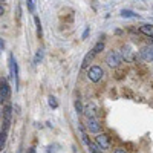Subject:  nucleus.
<instances>
[{
	"label": "nucleus",
	"instance_id": "b1692460",
	"mask_svg": "<svg viewBox=\"0 0 153 153\" xmlns=\"http://www.w3.org/2000/svg\"><path fill=\"white\" fill-rule=\"evenodd\" d=\"M2 2H3V0H2Z\"/></svg>",
	"mask_w": 153,
	"mask_h": 153
},
{
	"label": "nucleus",
	"instance_id": "6ab92c4d",
	"mask_svg": "<svg viewBox=\"0 0 153 153\" xmlns=\"http://www.w3.org/2000/svg\"><path fill=\"white\" fill-rule=\"evenodd\" d=\"M75 110L78 112V113H83V112H84V109H83V106H81L80 101H75Z\"/></svg>",
	"mask_w": 153,
	"mask_h": 153
},
{
	"label": "nucleus",
	"instance_id": "9b49d317",
	"mask_svg": "<svg viewBox=\"0 0 153 153\" xmlns=\"http://www.w3.org/2000/svg\"><path fill=\"white\" fill-rule=\"evenodd\" d=\"M121 16L126 17V19H130V17H136L138 14H136V12H133V11H130V9H123L121 11Z\"/></svg>",
	"mask_w": 153,
	"mask_h": 153
},
{
	"label": "nucleus",
	"instance_id": "7ed1b4c3",
	"mask_svg": "<svg viewBox=\"0 0 153 153\" xmlns=\"http://www.w3.org/2000/svg\"><path fill=\"white\" fill-rule=\"evenodd\" d=\"M121 55H123V60H126L127 63H132L135 60V51L132 49L130 45H124L121 48Z\"/></svg>",
	"mask_w": 153,
	"mask_h": 153
},
{
	"label": "nucleus",
	"instance_id": "423d86ee",
	"mask_svg": "<svg viewBox=\"0 0 153 153\" xmlns=\"http://www.w3.org/2000/svg\"><path fill=\"white\" fill-rule=\"evenodd\" d=\"M9 92H11L9 91V84L3 80L2 81V89H0V101H2V103L9 98Z\"/></svg>",
	"mask_w": 153,
	"mask_h": 153
},
{
	"label": "nucleus",
	"instance_id": "1a4fd4ad",
	"mask_svg": "<svg viewBox=\"0 0 153 153\" xmlns=\"http://www.w3.org/2000/svg\"><path fill=\"white\" fill-rule=\"evenodd\" d=\"M95 55H97V54L94 52V49H91V52L84 55V58H83V63H81V68H83V69H86V68L89 66V63L92 61V58H94Z\"/></svg>",
	"mask_w": 153,
	"mask_h": 153
},
{
	"label": "nucleus",
	"instance_id": "9d476101",
	"mask_svg": "<svg viewBox=\"0 0 153 153\" xmlns=\"http://www.w3.org/2000/svg\"><path fill=\"white\" fill-rule=\"evenodd\" d=\"M87 118H94L95 117V113H97V109H95V106L94 104H89V106H86L84 107V112H83Z\"/></svg>",
	"mask_w": 153,
	"mask_h": 153
},
{
	"label": "nucleus",
	"instance_id": "4468645a",
	"mask_svg": "<svg viewBox=\"0 0 153 153\" xmlns=\"http://www.w3.org/2000/svg\"><path fill=\"white\" fill-rule=\"evenodd\" d=\"M103 49H104V43H103V42H98V43L94 46V52L98 54V52H101Z\"/></svg>",
	"mask_w": 153,
	"mask_h": 153
},
{
	"label": "nucleus",
	"instance_id": "f257e3e1",
	"mask_svg": "<svg viewBox=\"0 0 153 153\" xmlns=\"http://www.w3.org/2000/svg\"><path fill=\"white\" fill-rule=\"evenodd\" d=\"M121 60H123V55L120 52H117V51H112V52H109L107 57H106V63L110 68H118Z\"/></svg>",
	"mask_w": 153,
	"mask_h": 153
},
{
	"label": "nucleus",
	"instance_id": "2eb2a0df",
	"mask_svg": "<svg viewBox=\"0 0 153 153\" xmlns=\"http://www.w3.org/2000/svg\"><path fill=\"white\" fill-rule=\"evenodd\" d=\"M3 118L8 120V121L11 120V107H9V106H6V107L3 109Z\"/></svg>",
	"mask_w": 153,
	"mask_h": 153
},
{
	"label": "nucleus",
	"instance_id": "20e7f679",
	"mask_svg": "<svg viewBox=\"0 0 153 153\" xmlns=\"http://www.w3.org/2000/svg\"><path fill=\"white\" fill-rule=\"evenodd\" d=\"M86 127H87V130L91 132V133H98L101 130V126H100L98 120H95V118H87Z\"/></svg>",
	"mask_w": 153,
	"mask_h": 153
},
{
	"label": "nucleus",
	"instance_id": "0eeeda50",
	"mask_svg": "<svg viewBox=\"0 0 153 153\" xmlns=\"http://www.w3.org/2000/svg\"><path fill=\"white\" fill-rule=\"evenodd\" d=\"M97 144L101 147V149H109L110 147V143H109V138L106 136V135H98L97 136Z\"/></svg>",
	"mask_w": 153,
	"mask_h": 153
},
{
	"label": "nucleus",
	"instance_id": "39448f33",
	"mask_svg": "<svg viewBox=\"0 0 153 153\" xmlns=\"http://www.w3.org/2000/svg\"><path fill=\"white\" fill-rule=\"evenodd\" d=\"M139 55H141V58L146 60V61H153V46H150V45L144 46L141 49V52H139Z\"/></svg>",
	"mask_w": 153,
	"mask_h": 153
},
{
	"label": "nucleus",
	"instance_id": "6e6552de",
	"mask_svg": "<svg viewBox=\"0 0 153 153\" xmlns=\"http://www.w3.org/2000/svg\"><path fill=\"white\" fill-rule=\"evenodd\" d=\"M9 66H11V72H12V76L16 78V83H17V78H19V68H17V63L14 61V57H9Z\"/></svg>",
	"mask_w": 153,
	"mask_h": 153
},
{
	"label": "nucleus",
	"instance_id": "5701e85b",
	"mask_svg": "<svg viewBox=\"0 0 153 153\" xmlns=\"http://www.w3.org/2000/svg\"><path fill=\"white\" fill-rule=\"evenodd\" d=\"M115 152H117V153H123V152H126V150H124V149H117Z\"/></svg>",
	"mask_w": 153,
	"mask_h": 153
},
{
	"label": "nucleus",
	"instance_id": "f03ea898",
	"mask_svg": "<svg viewBox=\"0 0 153 153\" xmlns=\"http://www.w3.org/2000/svg\"><path fill=\"white\" fill-rule=\"evenodd\" d=\"M103 75H104V71L100 66H92L91 69H89V74H87L89 80L94 81V83H98L101 78H103Z\"/></svg>",
	"mask_w": 153,
	"mask_h": 153
},
{
	"label": "nucleus",
	"instance_id": "4be33fe9",
	"mask_svg": "<svg viewBox=\"0 0 153 153\" xmlns=\"http://www.w3.org/2000/svg\"><path fill=\"white\" fill-rule=\"evenodd\" d=\"M89 32H91V29H89V28H86V31L83 32V40H84V38H87V35H89Z\"/></svg>",
	"mask_w": 153,
	"mask_h": 153
},
{
	"label": "nucleus",
	"instance_id": "dca6fc26",
	"mask_svg": "<svg viewBox=\"0 0 153 153\" xmlns=\"http://www.w3.org/2000/svg\"><path fill=\"white\" fill-rule=\"evenodd\" d=\"M34 22H35V25H37V34L42 37V23H40V19L34 17Z\"/></svg>",
	"mask_w": 153,
	"mask_h": 153
},
{
	"label": "nucleus",
	"instance_id": "aec40b11",
	"mask_svg": "<svg viewBox=\"0 0 153 153\" xmlns=\"http://www.w3.org/2000/svg\"><path fill=\"white\" fill-rule=\"evenodd\" d=\"M87 147H89V150H91V152H94V153H97V152H101V150H100V149H101L100 146H94V144H89Z\"/></svg>",
	"mask_w": 153,
	"mask_h": 153
},
{
	"label": "nucleus",
	"instance_id": "ddd939ff",
	"mask_svg": "<svg viewBox=\"0 0 153 153\" xmlns=\"http://www.w3.org/2000/svg\"><path fill=\"white\" fill-rule=\"evenodd\" d=\"M141 31H143L144 34H147V35H152V37H153V26H149V25H146V26H143V28H141Z\"/></svg>",
	"mask_w": 153,
	"mask_h": 153
},
{
	"label": "nucleus",
	"instance_id": "f3484780",
	"mask_svg": "<svg viewBox=\"0 0 153 153\" xmlns=\"http://www.w3.org/2000/svg\"><path fill=\"white\" fill-rule=\"evenodd\" d=\"M49 106L52 107V109H57L58 107V103H57V100L54 97H49Z\"/></svg>",
	"mask_w": 153,
	"mask_h": 153
},
{
	"label": "nucleus",
	"instance_id": "412c9836",
	"mask_svg": "<svg viewBox=\"0 0 153 153\" xmlns=\"http://www.w3.org/2000/svg\"><path fill=\"white\" fill-rule=\"evenodd\" d=\"M26 3H28V8H29V11H31V12H34V9H35V8H34L32 0H26Z\"/></svg>",
	"mask_w": 153,
	"mask_h": 153
},
{
	"label": "nucleus",
	"instance_id": "a211bd4d",
	"mask_svg": "<svg viewBox=\"0 0 153 153\" xmlns=\"http://www.w3.org/2000/svg\"><path fill=\"white\" fill-rule=\"evenodd\" d=\"M42 58H43V51H38V52H37V55H35V60H34V63H35V65H38V63L42 61Z\"/></svg>",
	"mask_w": 153,
	"mask_h": 153
},
{
	"label": "nucleus",
	"instance_id": "f8f14e48",
	"mask_svg": "<svg viewBox=\"0 0 153 153\" xmlns=\"http://www.w3.org/2000/svg\"><path fill=\"white\" fill-rule=\"evenodd\" d=\"M5 143H6V132L2 130V135H0V150H2V152H3Z\"/></svg>",
	"mask_w": 153,
	"mask_h": 153
}]
</instances>
